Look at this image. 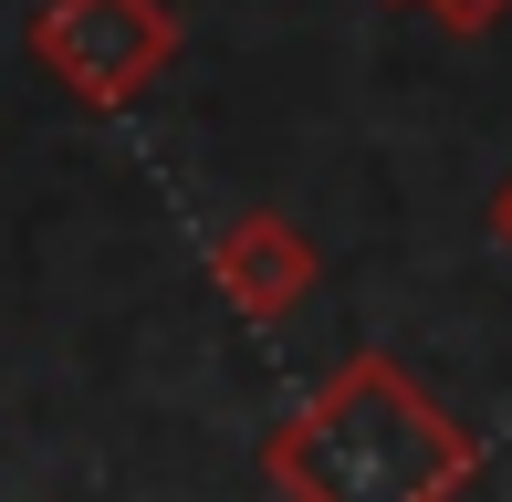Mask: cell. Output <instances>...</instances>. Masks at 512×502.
Returning a JSON list of instances; mask_svg holds the SVG:
<instances>
[{
  "instance_id": "1",
  "label": "cell",
  "mask_w": 512,
  "mask_h": 502,
  "mask_svg": "<svg viewBox=\"0 0 512 502\" xmlns=\"http://www.w3.org/2000/svg\"><path fill=\"white\" fill-rule=\"evenodd\" d=\"M262 482L283 502H460L481 482V450L398 356H345L262 440Z\"/></svg>"
},
{
  "instance_id": "4",
  "label": "cell",
  "mask_w": 512,
  "mask_h": 502,
  "mask_svg": "<svg viewBox=\"0 0 512 502\" xmlns=\"http://www.w3.org/2000/svg\"><path fill=\"white\" fill-rule=\"evenodd\" d=\"M408 11H429L439 32H492V21L512 11V0H408Z\"/></svg>"
},
{
  "instance_id": "5",
  "label": "cell",
  "mask_w": 512,
  "mask_h": 502,
  "mask_svg": "<svg viewBox=\"0 0 512 502\" xmlns=\"http://www.w3.org/2000/svg\"><path fill=\"white\" fill-rule=\"evenodd\" d=\"M492 241L512 251V178H502V189H492Z\"/></svg>"
},
{
  "instance_id": "2",
  "label": "cell",
  "mask_w": 512,
  "mask_h": 502,
  "mask_svg": "<svg viewBox=\"0 0 512 502\" xmlns=\"http://www.w3.org/2000/svg\"><path fill=\"white\" fill-rule=\"evenodd\" d=\"M32 63L74 105L115 116V105H136L178 63V11L168 0H42L32 11Z\"/></svg>"
},
{
  "instance_id": "3",
  "label": "cell",
  "mask_w": 512,
  "mask_h": 502,
  "mask_svg": "<svg viewBox=\"0 0 512 502\" xmlns=\"http://www.w3.org/2000/svg\"><path fill=\"white\" fill-rule=\"evenodd\" d=\"M209 283L230 293V314H251V325H283V314L324 283V251L293 231L283 210H251V220H230V231L209 241Z\"/></svg>"
}]
</instances>
